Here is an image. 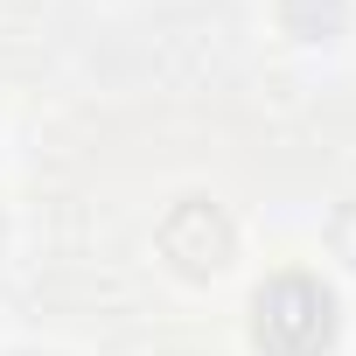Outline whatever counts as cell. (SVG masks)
<instances>
[{
  "label": "cell",
  "mask_w": 356,
  "mask_h": 356,
  "mask_svg": "<svg viewBox=\"0 0 356 356\" xmlns=\"http://www.w3.org/2000/svg\"><path fill=\"white\" fill-rule=\"evenodd\" d=\"M252 335L266 356H321L335 335V293L307 273H280L252 300Z\"/></svg>",
  "instance_id": "obj_1"
},
{
  "label": "cell",
  "mask_w": 356,
  "mask_h": 356,
  "mask_svg": "<svg viewBox=\"0 0 356 356\" xmlns=\"http://www.w3.org/2000/svg\"><path fill=\"white\" fill-rule=\"evenodd\" d=\"M280 22H286V35H300V42H328V35L349 22V0H280Z\"/></svg>",
  "instance_id": "obj_3"
},
{
  "label": "cell",
  "mask_w": 356,
  "mask_h": 356,
  "mask_svg": "<svg viewBox=\"0 0 356 356\" xmlns=\"http://www.w3.org/2000/svg\"><path fill=\"white\" fill-rule=\"evenodd\" d=\"M161 252L182 266L189 280L224 273V259H231V224H224V210H217V203H203V196L175 203V210H168V224H161Z\"/></svg>",
  "instance_id": "obj_2"
},
{
  "label": "cell",
  "mask_w": 356,
  "mask_h": 356,
  "mask_svg": "<svg viewBox=\"0 0 356 356\" xmlns=\"http://www.w3.org/2000/svg\"><path fill=\"white\" fill-rule=\"evenodd\" d=\"M328 245H335V252L356 266V203H342V210H335V224H328Z\"/></svg>",
  "instance_id": "obj_4"
}]
</instances>
